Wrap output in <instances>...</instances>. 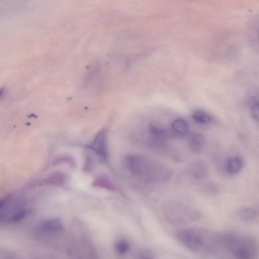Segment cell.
<instances>
[{
	"mask_svg": "<svg viewBox=\"0 0 259 259\" xmlns=\"http://www.w3.org/2000/svg\"><path fill=\"white\" fill-rule=\"evenodd\" d=\"M148 131L151 143L153 145L162 142L168 136L166 128L157 123L151 124L148 128Z\"/></svg>",
	"mask_w": 259,
	"mask_h": 259,
	"instance_id": "ba28073f",
	"label": "cell"
},
{
	"mask_svg": "<svg viewBox=\"0 0 259 259\" xmlns=\"http://www.w3.org/2000/svg\"><path fill=\"white\" fill-rule=\"evenodd\" d=\"M93 185L98 188H103L110 191H113L115 188L108 178L105 175H99L95 179Z\"/></svg>",
	"mask_w": 259,
	"mask_h": 259,
	"instance_id": "9a60e30c",
	"label": "cell"
},
{
	"mask_svg": "<svg viewBox=\"0 0 259 259\" xmlns=\"http://www.w3.org/2000/svg\"><path fill=\"white\" fill-rule=\"evenodd\" d=\"M4 90L3 88L0 89V97H1L4 94Z\"/></svg>",
	"mask_w": 259,
	"mask_h": 259,
	"instance_id": "44dd1931",
	"label": "cell"
},
{
	"mask_svg": "<svg viewBox=\"0 0 259 259\" xmlns=\"http://www.w3.org/2000/svg\"><path fill=\"white\" fill-rule=\"evenodd\" d=\"M249 108L252 116L257 122L259 121V102L258 99L255 97H251L248 102Z\"/></svg>",
	"mask_w": 259,
	"mask_h": 259,
	"instance_id": "e0dca14e",
	"label": "cell"
},
{
	"mask_svg": "<svg viewBox=\"0 0 259 259\" xmlns=\"http://www.w3.org/2000/svg\"><path fill=\"white\" fill-rule=\"evenodd\" d=\"M243 166L242 158L238 155L230 157L227 162L226 169L230 175H235L239 173Z\"/></svg>",
	"mask_w": 259,
	"mask_h": 259,
	"instance_id": "9c48e42d",
	"label": "cell"
},
{
	"mask_svg": "<svg viewBox=\"0 0 259 259\" xmlns=\"http://www.w3.org/2000/svg\"><path fill=\"white\" fill-rule=\"evenodd\" d=\"M214 239L232 259L258 258V244L251 237L228 233L216 236Z\"/></svg>",
	"mask_w": 259,
	"mask_h": 259,
	"instance_id": "7a4b0ae2",
	"label": "cell"
},
{
	"mask_svg": "<svg viewBox=\"0 0 259 259\" xmlns=\"http://www.w3.org/2000/svg\"><path fill=\"white\" fill-rule=\"evenodd\" d=\"M171 127L172 131L180 135H185L189 131V126L184 119L179 118L173 122Z\"/></svg>",
	"mask_w": 259,
	"mask_h": 259,
	"instance_id": "7c38bea8",
	"label": "cell"
},
{
	"mask_svg": "<svg viewBox=\"0 0 259 259\" xmlns=\"http://www.w3.org/2000/svg\"><path fill=\"white\" fill-rule=\"evenodd\" d=\"M192 117L194 121L201 124H207L212 120L208 113L200 109L194 110L192 114Z\"/></svg>",
	"mask_w": 259,
	"mask_h": 259,
	"instance_id": "5bb4252c",
	"label": "cell"
},
{
	"mask_svg": "<svg viewBox=\"0 0 259 259\" xmlns=\"http://www.w3.org/2000/svg\"><path fill=\"white\" fill-rule=\"evenodd\" d=\"M126 168L136 178L148 182H163L172 176L171 170L145 156L130 154L124 160Z\"/></svg>",
	"mask_w": 259,
	"mask_h": 259,
	"instance_id": "6da1fadb",
	"label": "cell"
},
{
	"mask_svg": "<svg viewBox=\"0 0 259 259\" xmlns=\"http://www.w3.org/2000/svg\"><path fill=\"white\" fill-rule=\"evenodd\" d=\"M64 226L59 218H49L41 221L35 229V235L37 239L44 240L60 235L63 232Z\"/></svg>",
	"mask_w": 259,
	"mask_h": 259,
	"instance_id": "277c9868",
	"label": "cell"
},
{
	"mask_svg": "<svg viewBox=\"0 0 259 259\" xmlns=\"http://www.w3.org/2000/svg\"><path fill=\"white\" fill-rule=\"evenodd\" d=\"M201 191L203 194L208 195H213L217 194L219 193V188L218 186L214 183L208 182L205 184Z\"/></svg>",
	"mask_w": 259,
	"mask_h": 259,
	"instance_id": "ac0fdd59",
	"label": "cell"
},
{
	"mask_svg": "<svg viewBox=\"0 0 259 259\" xmlns=\"http://www.w3.org/2000/svg\"><path fill=\"white\" fill-rule=\"evenodd\" d=\"M66 180V175L63 173L55 172L45 179L44 183L49 185H62L65 182Z\"/></svg>",
	"mask_w": 259,
	"mask_h": 259,
	"instance_id": "4fadbf2b",
	"label": "cell"
},
{
	"mask_svg": "<svg viewBox=\"0 0 259 259\" xmlns=\"http://www.w3.org/2000/svg\"><path fill=\"white\" fill-rule=\"evenodd\" d=\"M258 211L251 207H243L237 212L238 217L243 221L251 222L255 221L258 217Z\"/></svg>",
	"mask_w": 259,
	"mask_h": 259,
	"instance_id": "30bf717a",
	"label": "cell"
},
{
	"mask_svg": "<svg viewBox=\"0 0 259 259\" xmlns=\"http://www.w3.org/2000/svg\"><path fill=\"white\" fill-rule=\"evenodd\" d=\"M0 259H18L15 255L8 250L0 249Z\"/></svg>",
	"mask_w": 259,
	"mask_h": 259,
	"instance_id": "ffe728a7",
	"label": "cell"
},
{
	"mask_svg": "<svg viewBox=\"0 0 259 259\" xmlns=\"http://www.w3.org/2000/svg\"><path fill=\"white\" fill-rule=\"evenodd\" d=\"M108 133L105 129L100 130L95 135L88 147L101 159L107 160L108 156Z\"/></svg>",
	"mask_w": 259,
	"mask_h": 259,
	"instance_id": "5b68a950",
	"label": "cell"
},
{
	"mask_svg": "<svg viewBox=\"0 0 259 259\" xmlns=\"http://www.w3.org/2000/svg\"><path fill=\"white\" fill-rule=\"evenodd\" d=\"M206 143L205 136L201 134L193 135L189 140V146L191 150L195 152L200 151L204 148Z\"/></svg>",
	"mask_w": 259,
	"mask_h": 259,
	"instance_id": "8fae6325",
	"label": "cell"
},
{
	"mask_svg": "<svg viewBox=\"0 0 259 259\" xmlns=\"http://www.w3.org/2000/svg\"><path fill=\"white\" fill-rule=\"evenodd\" d=\"M176 237L182 246L192 252L199 253L205 247L204 237L194 229H182L177 233Z\"/></svg>",
	"mask_w": 259,
	"mask_h": 259,
	"instance_id": "3957f363",
	"label": "cell"
},
{
	"mask_svg": "<svg viewBox=\"0 0 259 259\" xmlns=\"http://www.w3.org/2000/svg\"><path fill=\"white\" fill-rule=\"evenodd\" d=\"M136 259H154L152 253L148 250L139 251L136 255Z\"/></svg>",
	"mask_w": 259,
	"mask_h": 259,
	"instance_id": "d6986e66",
	"label": "cell"
},
{
	"mask_svg": "<svg viewBox=\"0 0 259 259\" xmlns=\"http://www.w3.org/2000/svg\"><path fill=\"white\" fill-rule=\"evenodd\" d=\"M208 172L206 164L199 160L191 163L187 169L188 175L195 180L205 179L208 176Z\"/></svg>",
	"mask_w": 259,
	"mask_h": 259,
	"instance_id": "52a82bcc",
	"label": "cell"
},
{
	"mask_svg": "<svg viewBox=\"0 0 259 259\" xmlns=\"http://www.w3.org/2000/svg\"><path fill=\"white\" fill-rule=\"evenodd\" d=\"M130 245L129 242L124 239L118 240L115 243L114 250L119 255H123L126 253L130 250Z\"/></svg>",
	"mask_w": 259,
	"mask_h": 259,
	"instance_id": "2e32d148",
	"label": "cell"
},
{
	"mask_svg": "<svg viewBox=\"0 0 259 259\" xmlns=\"http://www.w3.org/2000/svg\"><path fill=\"white\" fill-rule=\"evenodd\" d=\"M168 213L169 220L177 223H183L197 218L196 214L193 210L186 208L178 207Z\"/></svg>",
	"mask_w": 259,
	"mask_h": 259,
	"instance_id": "8992f818",
	"label": "cell"
}]
</instances>
